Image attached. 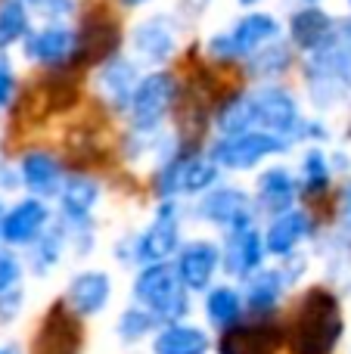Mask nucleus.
<instances>
[{"label":"nucleus","mask_w":351,"mask_h":354,"mask_svg":"<svg viewBox=\"0 0 351 354\" xmlns=\"http://www.w3.org/2000/svg\"><path fill=\"white\" fill-rule=\"evenodd\" d=\"M0 354H10V351H0Z\"/></svg>","instance_id":"4c0bfd02"},{"label":"nucleus","mask_w":351,"mask_h":354,"mask_svg":"<svg viewBox=\"0 0 351 354\" xmlns=\"http://www.w3.org/2000/svg\"><path fill=\"white\" fill-rule=\"evenodd\" d=\"M93 202H97V187L91 180H72L66 187V193H62V205H66V212L72 218H84Z\"/></svg>","instance_id":"cd10ccee"},{"label":"nucleus","mask_w":351,"mask_h":354,"mask_svg":"<svg viewBox=\"0 0 351 354\" xmlns=\"http://www.w3.org/2000/svg\"><path fill=\"white\" fill-rule=\"evenodd\" d=\"M327 187H330L327 159H323V153L311 149V153L305 156V193H308V196H317V193H323Z\"/></svg>","instance_id":"c85d7f7f"},{"label":"nucleus","mask_w":351,"mask_h":354,"mask_svg":"<svg viewBox=\"0 0 351 354\" xmlns=\"http://www.w3.org/2000/svg\"><path fill=\"white\" fill-rule=\"evenodd\" d=\"M205 311H209V320L221 330H230L236 326L243 314V301H240V292L230 286H218L209 292V301H205Z\"/></svg>","instance_id":"4be33fe9"},{"label":"nucleus","mask_w":351,"mask_h":354,"mask_svg":"<svg viewBox=\"0 0 351 354\" xmlns=\"http://www.w3.org/2000/svg\"><path fill=\"white\" fill-rule=\"evenodd\" d=\"M342 339V308L330 289H311L290 330L292 354H330Z\"/></svg>","instance_id":"f257e3e1"},{"label":"nucleus","mask_w":351,"mask_h":354,"mask_svg":"<svg viewBox=\"0 0 351 354\" xmlns=\"http://www.w3.org/2000/svg\"><path fill=\"white\" fill-rule=\"evenodd\" d=\"M252 103L255 124L267 128L274 137H296L302 134V115H298L296 100L286 91H258L249 97Z\"/></svg>","instance_id":"0eeeda50"},{"label":"nucleus","mask_w":351,"mask_h":354,"mask_svg":"<svg viewBox=\"0 0 351 354\" xmlns=\"http://www.w3.org/2000/svg\"><path fill=\"white\" fill-rule=\"evenodd\" d=\"M122 3H128V6H140L143 0H122Z\"/></svg>","instance_id":"f704fd0d"},{"label":"nucleus","mask_w":351,"mask_h":354,"mask_svg":"<svg viewBox=\"0 0 351 354\" xmlns=\"http://www.w3.org/2000/svg\"><path fill=\"white\" fill-rule=\"evenodd\" d=\"M342 202H345V218L351 221V183L345 187V196H342Z\"/></svg>","instance_id":"72a5a7b5"},{"label":"nucleus","mask_w":351,"mask_h":354,"mask_svg":"<svg viewBox=\"0 0 351 354\" xmlns=\"http://www.w3.org/2000/svg\"><path fill=\"white\" fill-rule=\"evenodd\" d=\"M277 35H280V28L271 16H265V12H252V16L240 19L230 35L215 37V41H211V53L221 56V59L249 56V53H255V50L265 47L267 41H274Z\"/></svg>","instance_id":"423d86ee"},{"label":"nucleus","mask_w":351,"mask_h":354,"mask_svg":"<svg viewBox=\"0 0 351 354\" xmlns=\"http://www.w3.org/2000/svg\"><path fill=\"white\" fill-rule=\"evenodd\" d=\"M174 249H178V208L165 202L153 218L149 230L137 243V258L143 264H162Z\"/></svg>","instance_id":"9b49d317"},{"label":"nucleus","mask_w":351,"mask_h":354,"mask_svg":"<svg viewBox=\"0 0 351 354\" xmlns=\"http://www.w3.org/2000/svg\"><path fill=\"white\" fill-rule=\"evenodd\" d=\"M12 97V72H10V62L0 59V109L10 103Z\"/></svg>","instance_id":"473e14b6"},{"label":"nucleus","mask_w":351,"mask_h":354,"mask_svg":"<svg viewBox=\"0 0 351 354\" xmlns=\"http://www.w3.org/2000/svg\"><path fill=\"white\" fill-rule=\"evenodd\" d=\"M72 53H75V35L68 28H59V25L41 28L37 35H31L25 41V56H31L41 66H62Z\"/></svg>","instance_id":"dca6fc26"},{"label":"nucleus","mask_w":351,"mask_h":354,"mask_svg":"<svg viewBox=\"0 0 351 354\" xmlns=\"http://www.w3.org/2000/svg\"><path fill=\"white\" fill-rule=\"evenodd\" d=\"M199 212H202L209 221H215V224H227L230 230L252 227L249 199L240 193V189H218V193H209Z\"/></svg>","instance_id":"f3484780"},{"label":"nucleus","mask_w":351,"mask_h":354,"mask_svg":"<svg viewBox=\"0 0 351 354\" xmlns=\"http://www.w3.org/2000/svg\"><path fill=\"white\" fill-rule=\"evenodd\" d=\"M308 214L305 212H283L274 218V224L267 227L265 236V249L271 255H290L292 249L298 245V239L308 233Z\"/></svg>","instance_id":"a211bd4d"},{"label":"nucleus","mask_w":351,"mask_h":354,"mask_svg":"<svg viewBox=\"0 0 351 354\" xmlns=\"http://www.w3.org/2000/svg\"><path fill=\"white\" fill-rule=\"evenodd\" d=\"M25 3L47 12V16H62V12L72 10V0H25Z\"/></svg>","instance_id":"2f4dec72"},{"label":"nucleus","mask_w":351,"mask_h":354,"mask_svg":"<svg viewBox=\"0 0 351 354\" xmlns=\"http://www.w3.org/2000/svg\"><path fill=\"white\" fill-rule=\"evenodd\" d=\"M240 3H255V0H240Z\"/></svg>","instance_id":"e433bc0d"},{"label":"nucleus","mask_w":351,"mask_h":354,"mask_svg":"<svg viewBox=\"0 0 351 354\" xmlns=\"http://www.w3.org/2000/svg\"><path fill=\"white\" fill-rule=\"evenodd\" d=\"M155 354H205L209 351V336L196 326L187 324H168L153 342Z\"/></svg>","instance_id":"aec40b11"},{"label":"nucleus","mask_w":351,"mask_h":354,"mask_svg":"<svg viewBox=\"0 0 351 354\" xmlns=\"http://www.w3.org/2000/svg\"><path fill=\"white\" fill-rule=\"evenodd\" d=\"M218 261H221V252L211 243H193L180 252L174 270H178L184 289H205L211 283V277H215Z\"/></svg>","instance_id":"ddd939ff"},{"label":"nucleus","mask_w":351,"mask_h":354,"mask_svg":"<svg viewBox=\"0 0 351 354\" xmlns=\"http://www.w3.org/2000/svg\"><path fill=\"white\" fill-rule=\"evenodd\" d=\"M280 333L277 324H267V320H258V324H236L230 330H224L221 336V354H274L280 348Z\"/></svg>","instance_id":"9d476101"},{"label":"nucleus","mask_w":351,"mask_h":354,"mask_svg":"<svg viewBox=\"0 0 351 354\" xmlns=\"http://www.w3.org/2000/svg\"><path fill=\"white\" fill-rule=\"evenodd\" d=\"M47 224V208L37 199H22L16 208L3 214V224H0V236L12 245H25L41 233V227Z\"/></svg>","instance_id":"2eb2a0df"},{"label":"nucleus","mask_w":351,"mask_h":354,"mask_svg":"<svg viewBox=\"0 0 351 354\" xmlns=\"http://www.w3.org/2000/svg\"><path fill=\"white\" fill-rule=\"evenodd\" d=\"M174 103V78L168 72H153L131 93V124L137 131H153Z\"/></svg>","instance_id":"20e7f679"},{"label":"nucleus","mask_w":351,"mask_h":354,"mask_svg":"<svg viewBox=\"0 0 351 354\" xmlns=\"http://www.w3.org/2000/svg\"><path fill=\"white\" fill-rule=\"evenodd\" d=\"M81 348V326L66 305H56L47 314L41 333L35 339V354H78Z\"/></svg>","instance_id":"1a4fd4ad"},{"label":"nucleus","mask_w":351,"mask_h":354,"mask_svg":"<svg viewBox=\"0 0 351 354\" xmlns=\"http://www.w3.org/2000/svg\"><path fill=\"white\" fill-rule=\"evenodd\" d=\"M153 314H146L143 308H131V311L122 314V324H118V333H122V339H128V342H137V339H143L149 330H153Z\"/></svg>","instance_id":"c756f323"},{"label":"nucleus","mask_w":351,"mask_h":354,"mask_svg":"<svg viewBox=\"0 0 351 354\" xmlns=\"http://www.w3.org/2000/svg\"><path fill=\"white\" fill-rule=\"evenodd\" d=\"M348 3H351V0H348Z\"/></svg>","instance_id":"58836bf2"},{"label":"nucleus","mask_w":351,"mask_h":354,"mask_svg":"<svg viewBox=\"0 0 351 354\" xmlns=\"http://www.w3.org/2000/svg\"><path fill=\"white\" fill-rule=\"evenodd\" d=\"M134 295L143 305V311L153 314L155 320H168L178 324L187 314L190 301H187V289L180 283L174 264H146L134 283Z\"/></svg>","instance_id":"f03ea898"},{"label":"nucleus","mask_w":351,"mask_h":354,"mask_svg":"<svg viewBox=\"0 0 351 354\" xmlns=\"http://www.w3.org/2000/svg\"><path fill=\"white\" fill-rule=\"evenodd\" d=\"M261 255H265V239L255 233V227H243V230H230L227 245H224V268L234 277H249L252 270L261 268Z\"/></svg>","instance_id":"4468645a"},{"label":"nucleus","mask_w":351,"mask_h":354,"mask_svg":"<svg viewBox=\"0 0 351 354\" xmlns=\"http://www.w3.org/2000/svg\"><path fill=\"white\" fill-rule=\"evenodd\" d=\"M330 35H333V19L323 10H302L292 16V41L302 50H321L327 47Z\"/></svg>","instance_id":"6ab92c4d"},{"label":"nucleus","mask_w":351,"mask_h":354,"mask_svg":"<svg viewBox=\"0 0 351 354\" xmlns=\"http://www.w3.org/2000/svg\"><path fill=\"white\" fill-rule=\"evenodd\" d=\"M286 143H280V137L267 134V131H249V134H236V137H224L221 143L211 153V162L215 168H234V171H243V168L258 165L265 156L283 149Z\"/></svg>","instance_id":"39448f33"},{"label":"nucleus","mask_w":351,"mask_h":354,"mask_svg":"<svg viewBox=\"0 0 351 354\" xmlns=\"http://www.w3.org/2000/svg\"><path fill=\"white\" fill-rule=\"evenodd\" d=\"M292 199H296V180L286 168H271L261 174L258 180V202L267 208L271 214H283L290 212Z\"/></svg>","instance_id":"412c9836"},{"label":"nucleus","mask_w":351,"mask_h":354,"mask_svg":"<svg viewBox=\"0 0 351 354\" xmlns=\"http://www.w3.org/2000/svg\"><path fill=\"white\" fill-rule=\"evenodd\" d=\"M25 28H28V16H25V6L19 0H10V3L0 6V50L19 41L25 35Z\"/></svg>","instance_id":"bb28decb"},{"label":"nucleus","mask_w":351,"mask_h":354,"mask_svg":"<svg viewBox=\"0 0 351 354\" xmlns=\"http://www.w3.org/2000/svg\"><path fill=\"white\" fill-rule=\"evenodd\" d=\"M215 162L199 159L193 153H184L159 171V193L174 196V193H205L215 183Z\"/></svg>","instance_id":"6e6552de"},{"label":"nucleus","mask_w":351,"mask_h":354,"mask_svg":"<svg viewBox=\"0 0 351 354\" xmlns=\"http://www.w3.org/2000/svg\"><path fill=\"white\" fill-rule=\"evenodd\" d=\"M112 283L106 274L99 270H87V274H78L72 283H68V311L75 317H91V314L103 311L106 301H109Z\"/></svg>","instance_id":"f8f14e48"},{"label":"nucleus","mask_w":351,"mask_h":354,"mask_svg":"<svg viewBox=\"0 0 351 354\" xmlns=\"http://www.w3.org/2000/svg\"><path fill=\"white\" fill-rule=\"evenodd\" d=\"M56 177H59V168H56L53 156H47V153H28L22 159V180L28 183L31 189L53 187Z\"/></svg>","instance_id":"b1692460"},{"label":"nucleus","mask_w":351,"mask_h":354,"mask_svg":"<svg viewBox=\"0 0 351 354\" xmlns=\"http://www.w3.org/2000/svg\"><path fill=\"white\" fill-rule=\"evenodd\" d=\"M0 224H3V205H0Z\"/></svg>","instance_id":"c9c22d12"},{"label":"nucleus","mask_w":351,"mask_h":354,"mask_svg":"<svg viewBox=\"0 0 351 354\" xmlns=\"http://www.w3.org/2000/svg\"><path fill=\"white\" fill-rule=\"evenodd\" d=\"M280 289H283L280 274H258L255 280H249V292H246L249 308L252 311H271L280 299Z\"/></svg>","instance_id":"393cba45"},{"label":"nucleus","mask_w":351,"mask_h":354,"mask_svg":"<svg viewBox=\"0 0 351 354\" xmlns=\"http://www.w3.org/2000/svg\"><path fill=\"white\" fill-rule=\"evenodd\" d=\"M19 274H22V268H19L16 258H12L10 252H0V295H10L12 292Z\"/></svg>","instance_id":"7c9ffc66"},{"label":"nucleus","mask_w":351,"mask_h":354,"mask_svg":"<svg viewBox=\"0 0 351 354\" xmlns=\"http://www.w3.org/2000/svg\"><path fill=\"white\" fill-rule=\"evenodd\" d=\"M134 41H137V50H140L143 56H149V59H165V56L171 53V47H174L171 35H168L159 22H146L134 35Z\"/></svg>","instance_id":"a878e982"},{"label":"nucleus","mask_w":351,"mask_h":354,"mask_svg":"<svg viewBox=\"0 0 351 354\" xmlns=\"http://www.w3.org/2000/svg\"><path fill=\"white\" fill-rule=\"evenodd\" d=\"M118 44H122V28H118L115 16L106 6H93L81 22L78 37H75V66H91V62L109 59Z\"/></svg>","instance_id":"7ed1b4c3"},{"label":"nucleus","mask_w":351,"mask_h":354,"mask_svg":"<svg viewBox=\"0 0 351 354\" xmlns=\"http://www.w3.org/2000/svg\"><path fill=\"white\" fill-rule=\"evenodd\" d=\"M255 124V115H252V103L249 97H234L221 106V115H218V128L224 131L227 137H236V134H249Z\"/></svg>","instance_id":"5701e85b"}]
</instances>
